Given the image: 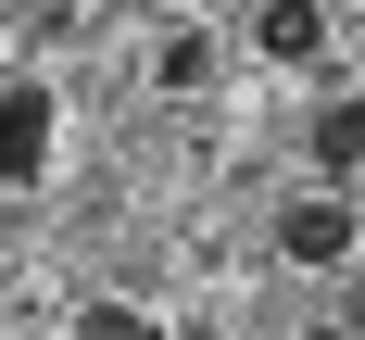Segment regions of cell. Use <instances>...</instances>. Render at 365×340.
<instances>
[{
	"label": "cell",
	"mask_w": 365,
	"mask_h": 340,
	"mask_svg": "<svg viewBox=\"0 0 365 340\" xmlns=\"http://www.w3.org/2000/svg\"><path fill=\"white\" fill-rule=\"evenodd\" d=\"M51 164V88H0V189H26Z\"/></svg>",
	"instance_id": "cell-1"
},
{
	"label": "cell",
	"mask_w": 365,
	"mask_h": 340,
	"mask_svg": "<svg viewBox=\"0 0 365 340\" xmlns=\"http://www.w3.org/2000/svg\"><path fill=\"white\" fill-rule=\"evenodd\" d=\"M277 252L290 264H340L353 252V202H290V215H277Z\"/></svg>",
	"instance_id": "cell-2"
},
{
	"label": "cell",
	"mask_w": 365,
	"mask_h": 340,
	"mask_svg": "<svg viewBox=\"0 0 365 340\" xmlns=\"http://www.w3.org/2000/svg\"><path fill=\"white\" fill-rule=\"evenodd\" d=\"M252 38L277 51V63H315V51H328V13H315V0H264V13H252Z\"/></svg>",
	"instance_id": "cell-3"
},
{
	"label": "cell",
	"mask_w": 365,
	"mask_h": 340,
	"mask_svg": "<svg viewBox=\"0 0 365 340\" xmlns=\"http://www.w3.org/2000/svg\"><path fill=\"white\" fill-rule=\"evenodd\" d=\"M315 164H328V177L365 164V101H328V113H315Z\"/></svg>",
	"instance_id": "cell-4"
},
{
	"label": "cell",
	"mask_w": 365,
	"mask_h": 340,
	"mask_svg": "<svg viewBox=\"0 0 365 340\" xmlns=\"http://www.w3.org/2000/svg\"><path fill=\"white\" fill-rule=\"evenodd\" d=\"M202 76H215V51H202V26H189V38H164V88H202Z\"/></svg>",
	"instance_id": "cell-5"
}]
</instances>
